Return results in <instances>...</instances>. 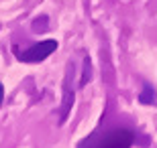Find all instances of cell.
I'll return each instance as SVG.
<instances>
[{"instance_id":"1","label":"cell","mask_w":157,"mask_h":148,"mask_svg":"<svg viewBox=\"0 0 157 148\" xmlns=\"http://www.w3.org/2000/svg\"><path fill=\"white\" fill-rule=\"evenodd\" d=\"M133 132L117 128V130L104 132V134H94L88 136L78 148H131L133 146Z\"/></svg>"},{"instance_id":"5","label":"cell","mask_w":157,"mask_h":148,"mask_svg":"<svg viewBox=\"0 0 157 148\" xmlns=\"http://www.w3.org/2000/svg\"><path fill=\"white\" fill-rule=\"evenodd\" d=\"M88 81H90V61H84V77H82V81H80V85H86Z\"/></svg>"},{"instance_id":"4","label":"cell","mask_w":157,"mask_h":148,"mask_svg":"<svg viewBox=\"0 0 157 148\" xmlns=\"http://www.w3.org/2000/svg\"><path fill=\"white\" fill-rule=\"evenodd\" d=\"M70 79H65V89H63V108H61V122L67 118V112L71 108V102H74V91H70Z\"/></svg>"},{"instance_id":"6","label":"cell","mask_w":157,"mask_h":148,"mask_svg":"<svg viewBox=\"0 0 157 148\" xmlns=\"http://www.w3.org/2000/svg\"><path fill=\"white\" fill-rule=\"evenodd\" d=\"M2 99H4V87H2V83H0V103H2Z\"/></svg>"},{"instance_id":"3","label":"cell","mask_w":157,"mask_h":148,"mask_svg":"<svg viewBox=\"0 0 157 148\" xmlns=\"http://www.w3.org/2000/svg\"><path fill=\"white\" fill-rule=\"evenodd\" d=\"M139 102L143 106H157V91L153 89V85H149V83L143 85V89L139 93Z\"/></svg>"},{"instance_id":"2","label":"cell","mask_w":157,"mask_h":148,"mask_svg":"<svg viewBox=\"0 0 157 148\" xmlns=\"http://www.w3.org/2000/svg\"><path fill=\"white\" fill-rule=\"evenodd\" d=\"M57 49V41L55 39H47V41H39L37 45L29 47L27 51L18 53V59L25 63H39L43 59H47L53 51Z\"/></svg>"}]
</instances>
